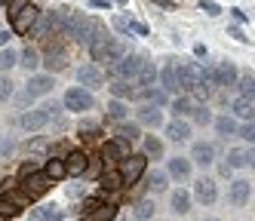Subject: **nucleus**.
I'll use <instances>...</instances> for the list:
<instances>
[{"instance_id":"obj_1","label":"nucleus","mask_w":255,"mask_h":221,"mask_svg":"<svg viewBox=\"0 0 255 221\" xmlns=\"http://www.w3.org/2000/svg\"><path fill=\"white\" fill-rule=\"evenodd\" d=\"M9 22L15 34H31L34 28L40 25V9L31 3V0H15L9 6Z\"/></svg>"},{"instance_id":"obj_2","label":"nucleus","mask_w":255,"mask_h":221,"mask_svg":"<svg viewBox=\"0 0 255 221\" xmlns=\"http://www.w3.org/2000/svg\"><path fill=\"white\" fill-rule=\"evenodd\" d=\"M49 188H52V181L46 178V172H37L31 163H28L25 169H22V194H25L28 200H37V197H43Z\"/></svg>"},{"instance_id":"obj_3","label":"nucleus","mask_w":255,"mask_h":221,"mask_svg":"<svg viewBox=\"0 0 255 221\" xmlns=\"http://www.w3.org/2000/svg\"><path fill=\"white\" fill-rule=\"evenodd\" d=\"M200 86H203V65L200 62H181L178 65V92L191 96Z\"/></svg>"},{"instance_id":"obj_4","label":"nucleus","mask_w":255,"mask_h":221,"mask_svg":"<svg viewBox=\"0 0 255 221\" xmlns=\"http://www.w3.org/2000/svg\"><path fill=\"white\" fill-rule=\"evenodd\" d=\"M114 215H117L114 203H105L99 197L83 200V221H114Z\"/></svg>"},{"instance_id":"obj_5","label":"nucleus","mask_w":255,"mask_h":221,"mask_svg":"<svg viewBox=\"0 0 255 221\" xmlns=\"http://www.w3.org/2000/svg\"><path fill=\"white\" fill-rule=\"evenodd\" d=\"M144 169H148V157H144V154H129V157L117 166L123 184H135V181L144 175Z\"/></svg>"},{"instance_id":"obj_6","label":"nucleus","mask_w":255,"mask_h":221,"mask_svg":"<svg viewBox=\"0 0 255 221\" xmlns=\"http://www.w3.org/2000/svg\"><path fill=\"white\" fill-rule=\"evenodd\" d=\"M65 110H74V114H83V110H93V105H96V99H93V92L89 89H83V86H71L68 92H65Z\"/></svg>"},{"instance_id":"obj_7","label":"nucleus","mask_w":255,"mask_h":221,"mask_svg":"<svg viewBox=\"0 0 255 221\" xmlns=\"http://www.w3.org/2000/svg\"><path fill=\"white\" fill-rule=\"evenodd\" d=\"M28 197L22 194V188H12L6 191L3 197H0V218H15V215H22V209H28Z\"/></svg>"},{"instance_id":"obj_8","label":"nucleus","mask_w":255,"mask_h":221,"mask_svg":"<svg viewBox=\"0 0 255 221\" xmlns=\"http://www.w3.org/2000/svg\"><path fill=\"white\" fill-rule=\"evenodd\" d=\"M141 62H144V55H135V52H126L123 59L111 68V74L117 80H135L138 77V71H141Z\"/></svg>"},{"instance_id":"obj_9","label":"nucleus","mask_w":255,"mask_h":221,"mask_svg":"<svg viewBox=\"0 0 255 221\" xmlns=\"http://www.w3.org/2000/svg\"><path fill=\"white\" fill-rule=\"evenodd\" d=\"M126 157H129V144H126V141H120V138H111V141H105V144H102V160H105V163L120 166Z\"/></svg>"},{"instance_id":"obj_10","label":"nucleus","mask_w":255,"mask_h":221,"mask_svg":"<svg viewBox=\"0 0 255 221\" xmlns=\"http://www.w3.org/2000/svg\"><path fill=\"white\" fill-rule=\"evenodd\" d=\"M52 117H49V110L46 108H31V110H25V114H22V129H25V132H40V129L49 123Z\"/></svg>"},{"instance_id":"obj_11","label":"nucleus","mask_w":255,"mask_h":221,"mask_svg":"<svg viewBox=\"0 0 255 221\" xmlns=\"http://www.w3.org/2000/svg\"><path fill=\"white\" fill-rule=\"evenodd\" d=\"M194 200L203 203V206H212V203L218 200V184H215V178H197V184H194Z\"/></svg>"},{"instance_id":"obj_12","label":"nucleus","mask_w":255,"mask_h":221,"mask_svg":"<svg viewBox=\"0 0 255 221\" xmlns=\"http://www.w3.org/2000/svg\"><path fill=\"white\" fill-rule=\"evenodd\" d=\"M77 83L83 86V89H102L105 86V74L99 71V65H83L80 71H77Z\"/></svg>"},{"instance_id":"obj_13","label":"nucleus","mask_w":255,"mask_h":221,"mask_svg":"<svg viewBox=\"0 0 255 221\" xmlns=\"http://www.w3.org/2000/svg\"><path fill=\"white\" fill-rule=\"evenodd\" d=\"M52 86H56V80H52L49 74H31L28 83H25V92H28L31 99H40V96H46Z\"/></svg>"},{"instance_id":"obj_14","label":"nucleus","mask_w":255,"mask_h":221,"mask_svg":"<svg viewBox=\"0 0 255 221\" xmlns=\"http://www.w3.org/2000/svg\"><path fill=\"white\" fill-rule=\"evenodd\" d=\"M135 123L148 126V129H157V126H163V110L157 105H141L138 114H135Z\"/></svg>"},{"instance_id":"obj_15","label":"nucleus","mask_w":255,"mask_h":221,"mask_svg":"<svg viewBox=\"0 0 255 221\" xmlns=\"http://www.w3.org/2000/svg\"><path fill=\"white\" fill-rule=\"evenodd\" d=\"M191 163H197V166H212L215 163V144L212 141H197L191 147Z\"/></svg>"},{"instance_id":"obj_16","label":"nucleus","mask_w":255,"mask_h":221,"mask_svg":"<svg viewBox=\"0 0 255 221\" xmlns=\"http://www.w3.org/2000/svg\"><path fill=\"white\" fill-rule=\"evenodd\" d=\"M249 194H252V188H249V181L246 178H237V181H231V191H228V200H231V206H246L249 203Z\"/></svg>"},{"instance_id":"obj_17","label":"nucleus","mask_w":255,"mask_h":221,"mask_svg":"<svg viewBox=\"0 0 255 221\" xmlns=\"http://www.w3.org/2000/svg\"><path fill=\"white\" fill-rule=\"evenodd\" d=\"M65 169H68V175H74V178L86 175V169H89V157H86L83 151H71V154L65 157Z\"/></svg>"},{"instance_id":"obj_18","label":"nucleus","mask_w":255,"mask_h":221,"mask_svg":"<svg viewBox=\"0 0 255 221\" xmlns=\"http://www.w3.org/2000/svg\"><path fill=\"white\" fill-rule=\"evenodd\" d=\"M215 77H218V86H237V80H240V71H237L234 62H218Z\"/></svg>"},{"instance_id":"obj_19","label":"nucleus","mask_w":255,"mask_h":221,"mask_svg":"<svg viewBox=\"0 0 255 221\" xmlns=\"http://www.w3.org/2000/svg\"><path fill=\"white\" fill-rule=\"evenodd\" d=\"M108 89H111V96L120 99V102L123 99H141V92H144L141 86H129V80H114Z\"/></svg>"},{"instance_id":"obj_20","label":"nucleus","mask_w":255,"mask_h":221,"mask_svg":"<svg viewBox=\"0 0 255 221\" xmlns=\"http://www.w3.org/2000/svg\"><path fill=\"white\" fill-rule=\"evenodd\" d=\"M197 108H200V102L194 96H181L172 102V114H175V120H185V117H194Z\"/></svg>"},{"instance_id":"obj_21","label":"nucleus","mask_w":255,"mask_h":221,"mask_svg":"<svg viewBox=\"0 0 255 221\" xmlns=\"http://www.w3.org/2000/svg\"><path fill=\"white\" fill-rule=\"evenodd\" d=\"M166 135H169L175 144H185V141L191 138V123H188V120H172V123H166Z\"/></svg>"},{"instance_id":"obj_22","label":"nucleus","mask_w":255,"mask_h":221,"mask_svg":"<svg viewBox=\"0 0 255 221\" xmlns=\"http://www.w3.org/2000/svg\"><path fill=\"white\" fill-rule=\"evenodd\" d=\"M231 110H234V117H240V120H246V123H249V120L255 117V99L237 96V99H234V108H231Z\"/></svg>"},{"instance_id":"obj_23","label":"nucleus","mask_w":255,"mask_h":221,"mask_svg":"<svg viewBox=\"0 0 255 221\" xmlns=\"http://www.w3.org/2000/svg\"><path fill=\"white\" fill-rule=\"evenodd\" d=\"M62 209L56 206V203H46V206H37L31 209V221H62Z\"/></svg>"},{"instance_id":"obj_24","label":"nucleus","mask_w":255,"mask_h":221,"mask_svg":"<svg viewBox=\"0 0 255 221\" xmlns=\"http://www.w3.org/2000/svg\"><path fill=\"white\" fill-rule=\"evenodd\" d=\"M43 65H46L49 74H59V71L68 68V55H65L62 49H49V52L43 55Z\"/></svg>"},{"instance_id":"obj_25","label":"nucleus","mask_w":255,"mask_h":221,"mask_svg":"<svg viewBox=\"0 0 255 221\" xmlns=\"http://www.w3.org/2000/svg\"><path fill=\"white\" fill-rule=\"evenodd\" d=\"M215 132L218 135H222V138H231V135H237V132H240V126H237V120L231 117V114H222V117H215Z\"/></svg>"},{"instance_id":"obj_26","label":"nucleus","mask_w":255,"mask_h":221,"mask_svg":"<svg viewBox=\"0 0 255 221\" xmlns=\"http://www.w3.org/2000/svg\"><path fill=\"white\" fill-rule=\"evenodd\" d=\"M43 172H46V178L56 184V181H62L65 175H68V169H65V160L62 157H49L46 160V166H43Z\"/></svg>"},{"instance_id":"obj_27","label":"nucleus","mask_w":255,"mask_h":221,"mask_svg":"<svg viewBox=\"0 0 255 221\" xmlns=\"http://www.w3.org/2000/svg\"><path fill=\"white\" fill-rule=\"evenodd\" d=\"M144 188H148L151 194H163V191L169 188V175H166V172H160V169H154L148 178H144Z\"/></svg>"},{"instance_id":"obj_28","label":"nucleus","mask_w":255,"mask_h":221,"mask_svg":"<svg viewBox=\"0 0 255 221\" xmlns=\"http://www.w3.org/2000/svg\"><path fill=\"white\" fill-rule=\"evenodd\" d=\"M114 138H120V141H126V144H132V141L141 138V126H138V123H120L117 132H114Z\"/></svg>"},{"instance_id":"obj_29","label":"nucleus","mask_w":255,"mask_h":221,"mask_svg":"<svg viewBox=\"0 0 255 221\" xmlns=\"http://www.w3.org/2000/svg\"><path fill=\"white\" fill-rule=\"evenodd\" d=\"M154 80H157V68H154V62L144 59V62H141V71H138V77H135V83H138L141 89H151Z\"/></svg>"},{"instance_id":"obj_30","label":"nucleus","mask_w":255,"mask_h":221,"mask_svg":"<svg viewBox=\"0 0 255 221\" xmlns=\"http://www.w3.org/2000/svg\"><path fill=\"white\" fill-rule=\"evenodd\" d=\"M166 175H172V178H178V181H185L188 175H191V160L188 157H175V160H169V172Z\"/></svg>"},{"instance_id":"obj_31","label":"nucleus","mask_w":255,"mask_h":221,"mask_svg":"<svg viewBox=\"0 0 255 221\" xmlns=\"http://www.w3.org/2000/svg\"><path fill=\"white\" fill-rule=\"evenodd\" d=\"M169 203H172V212H178V215H188L191 212V194L188 191H172V197H169Z\"/></svg>"},{"instance_id":"obj_32","label":"nucleus","mask_w":255,"mask_h":221,"mask_svg":"<svg viewBox=\"0 0 255 221\" xmlns=\"http://www.w3.org/2000/svg\"><path fill=\"white\" fill-rule=\"evenodd\" d=\"M160 80H163V89H166V92H175L178 89V62H169L166 68H163Z\"/></svg>"},{"instance_id":"obj_33","label":"nucleus","mask_w":255,"mask_h":221,"mask_svg":"<svg viewBox=\"0 0 255 221\" xmlns=\"http://www.w3.org/2000/svg\"><path fill=\"white\" fill-rule=\"evenodd\" d=\"M19 65H22V68L28 71V77H31V74H34V71H37V68L43 65V62H40V52H37V49H31V46H28V49H25V52L19 55Z\"/></svg>"},{"instance_id":"obj_34","label":"nucleus","mask_w":255,"mask_h":221,"mask_svg":"<svg viewBox=\"0 0 255 221\" xmlns=\"http://www.w3.org/2000/svg\"><path fill=\"white\" fill-rule=\"evenodd\" d=\"M148 160H163V141L157 135H144V151H141Z\"/></svg>"},{"instance_id":"obj_35","label":"nucleus","mask_w":255,"mask_h":221,"mask_svg":"<svg viewBox=\"0 0 255 221\" xmlns=\"http://www.w3.org/2000/svg\"><path fill=\"white\" fill-rule=\"evenodd\" d=\"M126 114H129V108H126L120 99H111V105H108V117H111L114 123H126Z\"/></svg>"},{"instance_id":"obj_36","label":"nucleus","mask_w":255,"mask_h":221,"mask_svg":"<svg viewBox=\"0 0 255 221\" xmlns=\"http://www.w3.org/2000/svg\"><path fill=\"white\" fill-rule=\"evenodd\" d=\"M154 212H157L154 200H138V203H135V209H132V215H135L138 221H148V218H154Z\"/></svg>"},{"instance_id":"obj_37","label":"nucleus","mask_w":255,"mask_h":221,"mask_svg":"<svg viewBox=\"0 0 255 221\" xmlns=\"http://www.w3.org/2000/svg\"><path fill=\"white\" fill-rule=\"evenodd\" d=\"M15 65H19V52H15V49H0V74H6L9 68H15Z\"/></svg>"},{"instance_id":"obj_38","label":"nucleus","mask_w":255,"mask_h":221,"mask_svg":"<svg viewBox=\"0 0 255 221\" xmlns=\"http://www.w3.org/2000/svg\"><path fill=\"white\" fill-rule=\"evenodd\" d=\"M120 184H123V178H120V172H117V169H105V172H102V188L117 191Z\"/></svg>"},{"instance_id":"obj_39","label":"nucleus","mask_w":255,"mask_h":221,"mask_svg":"<svg viewBox=\"0 0 255 221\" xmlns=\"http://www.w3.org/2000/svg\"><path fill=\"white\" fill-rule=\"evenodd\" d=\"M237 89H240V96L255 99V77H252V74H243V77L237 80Z\"/></svg>"},{"instance_id":"obj_40","label":"nucleus","mask_w":255,"mask_h":221,"mask_svg":"<svg viewBox=\"0 0 255 221\" xmlns=\"http://www.w3.org/2000/svg\"><path fill=\"white\" fill-rule=\"evenodd\" d=\"M228 166H231V169L246 166V151H243V147H231V151H228Z\"/></svg>"},{"instance_id":"obj_41","label":"nucleus","mask_w":255,"mask_h":221,"mask_svg":"<svg viewBox=\"0 0 255 221\" xmlns=\"http://www.w3.org/2000/svg\"><path fill=\"white\" fill-rule=\"evenodd\" d=\"M194 123H200V126H209V123H215V117H212V110H209L206 105H200V108L194 110Z\"/></svg>"},{"instance_id":"obj_42","label":"nucleus","mask_w":255,"mask_h":221,"mask_svg":"<svg viewBox=\"0 0 255 221\" xmlns=\"http://www.w3.org/2000/svg\"><path fill=\"white\" fill-rule=\"evenodd\" d=\"M141 99H151V102L160 108V105H166V89H154V86H151V89L141 92Z\"/></svg>"},{"instance_id":"obj_43","label":"nucleus","mask_w":255,"mask_h":221,"mask_svg":"<svg viewBox=\"0 0 255 221\" xmlns=\"http://www.w3.org/2000/svg\"><path fill=\"white\" fill-rule=\"evenodd\" d=\"M12 80H9V74H0V102H9L12 99Z\"/></svg>"},{"instance_id":"obj_44","label":"nucleus","mask_w":255,"mask_h":221,"mask_svg":"<svg viewBox=\"0 0 255 221\" xmlns=\"http://www.w3.org/2000/svg\"><path fill=\"white\" fill-rule=\"evenodd\" d=\"M237 135H240L243 141H249V144L255 147V120H249V123H243V126H240V132H237Z\"/></svg>"},{"instance_id":"obj_45","label":"nucleus","mask_w":255,"mask_h":221,"mask_svg":"<svg viewBox=\"0 0 255 221\" xmlns=\"http://www.w3.org/2000/svg\"><path fill=\"white\" fill-rule=\"evenodd\" d=\"M12 151H15V141H12V138H3V141H0V160L12 157Z\"/></svg>"},{"instance_id":"obj_46","label":"nucleus","mask_w":255,"mask_h":221,"mask_svg":"<svg viewBox=\"0 0 255 221\" xmlns=\"http://www.w3.org/2000/svg\"><path fill=\"white\" fill-rule=\"evenodd\" d=\"M43 108H46V110H49V117H52V120H56V117H59V114H62V108H65V105H59V102H46V105H43Z\"/></svg>"},{"instance_id":"obj_47","label":"nucleus","mask_w":255,"mask_h":221,"mask_svg":"<svg viewBox=\"0 0 255 221\" xmlns=\"http://www.w3.org/2000/svg\"><path fill=\"white\" fill-rule=\"evenodd\" d=\"M200 6H203L209 15H218V12H222V9H218V3H212V0H203V3H200Z\"/></svg>"},{"instance_id":"obj_48","label":"nucleus","mask_w":255,"mask_h":221,"mask_svg":"<svg viewBox=\"0 0 255 221\" xmlns=\"http://www.w3.org/2000/svg\"><path fill=\"white\" fill-rule=\"evenodd\" d=\"M89 6H93V9H108L111 3H108V0H89Z\"/></svg>"},{"instance_id":"obj_49","label":"nucleus","mask_w":255,"mask_h":221,"mask_svg":"<svg viewBox=\"0 0 255 221\" xmlns=\"http://www.w3.org/2000/svg\"><path fill=\"white\" fill-rule=\"evenodd\" d=\"M9 37H12V31H0V49H6V43H9Z\"/></svg>"},{"instance_id":"obj_50","label":"nucleus","mask_w":255,"mask_h":221,"mask_svg":"<svg viewBox=\"0 0 255 221\" xmlns=\"http://www.w3.org/2000/svg\"><path fill=\"white\" fill-rule=\"evenodd\" d=\"M246 166H252V169H255V147H249V151H246Z\"/></svg>"},{"instance_id":"obj_51","label":"nucleus","mask_w":255,"mask_h":221,"mask_svg":"<svg viewBox=\"0 0 255 221\" xmlns=\"http://www.w3.org/2000/svg\"><path fill=\"white\" fill-rule=\"evenodd\" d=\"M231 37H237V40H243V43L249 40V37H243V31H240V28H231Z\"/></svg>"},{"instance_id":"obj_52","label":"nucleus","mask_w":255,"mask_h":221,"mask_svg":"<svg viewBox=\"0 0 255 221\" xmlns=\"http://www.w3.org/2000/svg\"><path fill=\"white\" fill-rule=\"evenodd\" d=\"M218 172H222V175H225V178H228V175H231V172H234V169H231V166H228V163H222V166H218Z\"/></svg>"},{"instance_id":"obj_53","label":"nucleus","mask_w":255,"mask_h":221,"mask_svg":"<svg viewBox=\"0 0 255 221\" xmlns=\"http://www.w3.org/2000/svg\"><path fill=\"white\" fill-rule=\"evenodd\" d=\"M154 3H160V6H166V9H172V6H175L172 0H154Z\"/></svg>"},{"instance_id":"obj_54","label":"nucleus","mask_w":255,"mask_h":221,"mask_svg":"<svg viewBox=\"0 0 255 221\" xmlns=\"http://www.w3.org/2000/svg\"><path fill=\"white\" fill-rule=\"evenodd\" d=\"M0 3H3V6H12V3H15V0H0Z\"/></svg>"},{"instance_id":"obj_55","label":"nucleus","mask_w":255,"mask_h":221,"mask_svg":"<svg viewBox=\"0 0 255 221\" xmlns=\"http://www.w3.org/2000/svg\"><path fill=\"white\" fill-rule=\"evenodd\" d=\"M206 221H218V218H206Z\"/></svg>"}]
</instances>
